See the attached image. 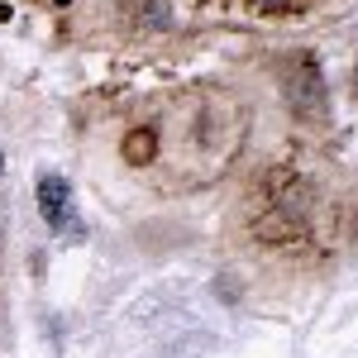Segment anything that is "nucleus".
Instances as JSON below:
<instances>
[{
  "label": "nucleus",
  "mask_w": 358,
  "mask_h": 358,
  "mask_svg": "<svg viewBox=\"0 0 358 358\" xmlns=\"http://www.w3.org/2000/svg\"><path fill=\"white\" fill-rule=\"evenodd\" d=\"M349 229H354V239H358V196H354V210H349Z\"/></svg>",
  "instance_id": "0eeeda50"
},
{
  "label": "nucleus",
  "mask_w": 358,
  "mask_h": 358,
  "mask_svg": "<svg viewBox=\"0 0 358 358\" xmlns=\"http://www.w3.org/2000/svg\"><path fill=\"white\" fill-rule=\"evenodd\" d=\"M354 96H358V67H354Z\"/></svg>",
  "instance_id": "6e6552de"
},
{
  "label": "nucleus",
  "mask_w": 358,
  "mask_h": 358,
  "mask_svg": "<svg viewBox=\"0 0 358 358\" xmlns=\"http://www.w3.org/2000/svg\"><path fill=\"white\" fill-rule=\"evenodd\" d=\"M258 10H273V15H287V10H301V5H310V0H253Z\"/></svg>",
  "instance_id": "423d86ee"
},
{
  "label": "nucleus",
  "mask_w": 358,
  "mask_h": 358,
  "mask_svg": "<svg viewBox=\"0 0 358 358\" xmlns=\"http://www.w3.org/2000/svg\"><path fill=\"white\" fill-rule=\"evenodd\" d=\"M138 15H143V24H148V29H167V24H172V10H167L163 0H138Z\"/></svg>",
  "instance_id": "39448f33"
},
{
  "label": "nucleus",
  "mask_w": 358,
  "mask_h": 358,
  "mask_svg": "<svg viewBox=\"0 0 358 358\" xmlns=\"http://www.w3.org/2000/svg\"><path fill=\"white\" fill-rule=\"evenodd\" d=\"M315 224V187L296 167H268L248 192V234L268 248L306 244Z\"/></svg>",
  "instance_id": "f03ea898"
},
{
  "label": "nucleus",
  "mask_w": 358,
  "mask_h": 358,
  "mask_svg": "<svg viewBox=\"0 0 358 358\" xmlns=\"http://www.w3.org/2000/svg\"><path fill=\"white\" fill-rule=\"evenodd\" d=\"M277 86L287 96V106L296 115H320L325 110V72L310 53H287L277 57Z\"/></svg>",
  "instance_id": "7ed1b4c3"
},
{
  "label": "nucleus",
  "mask_w": 358,
  "mask_h": 358,
  "mask_svg": "<svg viewBox=\"0 0 358 358\" xmlns=\"http://www.w3.org/2000/svg\"><path fill=\"white\" fill-rule=\"evenodd\" d=\"M0 167H5V158H0Z\"/></svg>",
  "instance_id": "9d476101"
},
{
  "label": "nucleus",
  "mask_w": 358,
  "mask_h": 358,
  "mask_svg": "<svg viewBox=\"0 0 358 358\" xmlns=\"http://www.w3.org/2000/svg\"><path fill=\"white\" fill-rule=\"evenodd\" d=\"M38 210H43L48 229H72V224H77L72 187H67L62 177H53V172H43V177H38Z\"/></svg>",
  "instance_id": "20e7f679"
},
{
  "label": "nucleus",
  "mask_w": 358,
  "mask_h": 358,
  "mask_svg": "<svg viewBox=\"0 0 358 358\" xmlns=\"http://www.w3.org/2000/svg\"><path fill=\"white\" fill-rule=\"evenodd\" d=\"M244 134L248 115L229 91H192L167 101L148 120H134L120 138V158L143 177L187 192L215 182L234 163Z\"/></svg>",
  "instance_id": "f257e3e1"
},
{
  "label": "nucleus",
  "mask_w": 358,
  "mask_h": 358,
  "mask_svg": "<svg viewBox=\"0 0 358 358\" xmlns=\"http://www.w3.org/2000/svg\"><path fill=\"white\" fill-rule=\"evenodd\" d=\"M0 253H5V229H0Z\"/></svg>",
  "instance_id": "1a4fd4ad"
}]
</instances>
